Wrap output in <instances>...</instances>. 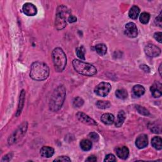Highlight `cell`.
Here are the masks:
<instances>
[{"label": "cell", "instance_id": "obj_1", "mask_svg": "<svg viewBox=\"0 0 162 162\" xmlns=\"http://www.w3.org/2000/svg\"><path fill=\"white\" fill-rule=\"evenodd\" d=\"M49 74V68L44 62H36L30 67V76L33 80L41 81L46 79Z\"/></svg>", "mask_w": 162, "mask_h": 162}, {"label": "cell", "instance_id": "obj_2", "mask_svg": "<svg viewBox=\"0 0 162 162\" xmlns=\"http://www.w3.org/2000/svg\"><path fill=\"white\" fill-rule=\"evenodd\" d=\"M66 95V89L64 86H59L51 97L49 101V109L52 111H57L62 108Z\"/></svg>", "mask_w": 162, "mask_h": 162}, {"label": "cell", "instance_id": "obj_3", "mask_svg": "<svg viewBox=\"0 0 162 162\" xmlns=\"http://www.w3.org/2000/svg\"><path fill=\"white\" fill-rule=\"evenodd\" d=\"M72 64L75 70L81 75L86 76H93L97 73L96 68L93 65L85 63L84 62H82V61L74 60Z\"/></svg>", "mask_w": 162, "mask_h": 162}, {"label": "cell", "instance_id": "obj_4", "mask_svg": "<svg viewBox=\"0 0 162 162\" xmlns=\"http://www.w3.org/2000/svg\"><path fill=\"white\" fill-rule=\"evenodd\" d=\"M71 15L70 10L65 6H58L55 18V27L58 30L63 29L67 25V20Z\"/></svg>", "mask_w": 162, "mask_h": 162}, {"label": "cell", "instance_id": "obj_5", "mask_svg": "<svg viewBox=\"0 0 162 162\" xmlns=\"http://www.w3.org/2000/svg\"><path fill=\"white\" fill-rule=\"evenodd\" d=\"M52 58L56 71L62 72L67 65V57L64 51L60 48H55L52 52Z\"/></svg>", "mask_w": 162, "mask_h": 162}, {"label": "cell", "instance_id": "obj_6", "mask_svg": "<svg viewBox=\"0 0 162 162\" xmlns=\"http://www.w3.org/2000/svg\"><path fill=\"white\" fill-rule=\"evenodd\" d=\"M27 129V123L24 122L19 127V128L15 132V133L10 136L8 139V144L13 145L21 138L26 133V130Z\"/></svg>", "mask_w": 162, "mask_h": 162}, {"label": "cell", "instance_id": "obj_7", "mask_svg": "<svg viewBox=\"0 0 162 162\" xmlns=\"http://www.w3.org/2000/svg\"><path fill=\"white\" fill-rule=\"evenodd\" d=\"M111 86L108 83H101L99 84L94 89V93L99 96L105 97L111 91Z\"/></svg>", "mask_w": 162, "mask_h": 162}, {"label": "cell", "instance_id": "obj_8", "mask_svg": "<svg viewBox=\"0 0 162 162\" xmlns=\"http://www.w3.org/2000/svg\"><path fill=\"white\" fill-rule=\"evenodd\" d=\"M145 52L149 57H156L161 53V49L155 44H149L145 48Z\"/></svg>", "mask_w": 162, "mask_h": 162}, {"label": "cell", "instance_id": "obj_9", "mask_svg": "<svg viewBox=\"0 0 162 162\" xmlns=\"http://www.w3.org/2000/svg\"><path fill=\"white\" fill-rule=\"evenodd\" d=\"M125 34L127 36L130 38L137 37L138 34V30L137 26L133 22H129L125 25Z\"/></svg>", "mask_w": 162, "mask_h": 162}, {"label": "cell", "instance_id": "obj_10", "mask_svg": "<svg viewBox=\"0 0 162 162\" xmlns=\"http://www.w3.org/2000/svg\"><path fill=\"white\" fill-rule=\"evenodd\" d=\"M22 10L24 14L27 16H34L37 14V8L32 3H26L22 7Z\"/></svg>", "mask_w": 162, "mask_h": 162}, {"label": "cell", "instance_id": "obj_11", "mask_svg": "<svg viewBox=\"0 0 162 162\" xmlns=\"http://www.w3.org/2000/svg\"><path fill=\"white\" fill-rule=\"evenodd\" d=\"M77 118L80 120L81 122H83L85 124L91 125H96L97 123L91 117H89L88 115H86L84 113L82 112H78L76 114Z\"/></svg>", "mask_w": 162, "mask_h": 162}, {"label": "cell", "instance_id": "obj_12", "mask_svg": "<svg viewBox=\"0 0 162 162\" xmlns=\"http://www.w3.org/2000/svg\"><path fill=\"white\" fill-rule=\"evenodd\" d=\"M148 144V138L146 134L139 135L136 140V146L139 149H143L147 146Z\"/></svg>", "mask_w": 162, "mask_h": 162}, {"label": "cell", "instance_id": "obj_13", "mask_svg": "<svg viewBox=\"0 0 162 162\" xmlns=\"http://www.w3.org/2000/svg\"><path fill=\"white\" fill-rule=\"evenodd\" d=\"M150 90L155 98H159L162 94V85L159 82H156L151 86Z\"/></svg>", "mask_w": 162, "mask_h": 162}, {"label": "cell", "instance_id": "obj_14", "mask_svg": "<svg viewBox=\"0 0 162 162\" xmlns=\"http://www.w3.org/2000/svg\"><path fill=\"white\" fill-rule=\"evenodd\" d=\"M115 153L120 159L126 160L129 155V150L126 146H121L115 149Z\"/></svg>", "mask_w": 162, "mask_h": 162}, {"label": "cell", "instance_id": "obj_15", "mask_svg": "<svg viewBox=\"0 0 162 162\" xmlns=\"http://www.w3.org/2000/svg\"><path fill=\"white\" fill-rule=\"evenodd\" d=\"M55 150L53 148L50 146H43L40 150V154L42 157L51 158L54 155Z\"/></svg>", "mask_w": 162, "mask_h": 162}, {"label": "cell", "instance_id": "obj_16", "mask_svg": "<svg viewBox=\"0 0 162 162\" xmlns=\"http://www.w3.org/2000/svg\"><path fill=\"white\" fill-rule=\"evenodd\" d=\"M101 122L106 125H111V124H113V123L114 122L115 117L114 115L106 113L101 116Z\"/></svg>", "mask_w": 162, "mask_h": 162}, {"label": "cell", "instance_id": "obj_17", "mask_svg": "<svg viewBox=\"0 0 162 162\" xmlns=\"http://www.w3.org/2000/svg\"><path fill=\"white\" fill-rule=\"evenodd\" d=\"M25 91L22 90L20 93V98H19V101H18V109L17 111L16 116H18L20 114H21V111L22 110V108L24 107V101H25Z\"/></svg>", "mask_w": 162, "mask_h": 162}, {"label": "cell", "instance_id": "obj_18", "mask_svg": "<svg viewBox=\"0 0 162 162\" xmlns=\"http://www.w3.org/2000/svg\"><path fill=\"white\" fill-rule=\"evenodd\" d=\"M125 119V112L122 110L120 111L119 112H118V114L117 120V122H115V126L117 127H121L122 125V124H124Z\"/></svg>", "mask_w": 162, "mask_h": 162}, {"label": "cell", "instance_id": "obj_19", "mask_svg": "<svg viewBox=\"0 0 162 162\" xmlns=\"http://www.w3.org/2000/svg\"><path fill=\"white\" fill-rule=\"evenodd\" d=\"M140 13V9L137 6H133L132 7L129 12V16L132 19H137Z\"/></svg>", "mask_w": 162, "mask_h": 162}, {"label": "cell", "instance_id": "obj_20", "mask_svg": "<svg viewBox=\"0 0 162 162\" xmlns=\"http://www.w3.org/2000/svg\"><path fill=\"white\" fill-rule=\"evenodd\" d=\"M151 145L156 149L161 150L162 148V139L160 137H154L151 140Z\"/></svg>", "mask_w": 162, "mask_h": 162}, {"label": "cell", "instance_id": "obj_21", "mask_svg": "<svg viewBox=\"0 0 162 162\" xmlns=\"http://www.w3.org/2000/svg\"><path fill=\"white\" fill-rule=\"evenodd\" d=\"M80 146L83 151H89L91 148H92V143L90 140L88 139H83L80 141Z\"/></svg>", "mask_w": 162, "mask_h": 162}, {"label": "cell", "instance_id": "obj_22", "mask_svg": "<svg viewBox=\"0 0 162 162\" xmlns=\"http://www.w3.org/2000/svg\"><path fill=\"white\" fill-rule=\"evenodd\" d=\"M133 93L136 96L140 97L142 95H143L145 93V89L143 86L141 85H136L134 86L133 89Z\"/></svg>", "mask_w": 162, "mask_h": 162}, {"label": "cell", "instance_id": "obj_23", "mask_svg": "<svg viewBox=\"0 0 162 162\" xmlns=\"http://www.w3.org/2000/svg\"><path fill=\"white\" fill-rule=\"evenodd\" d=\"M95 49L98 55L100 56L105 55L107 52V47L104 44H98L95 46Z\"/></svg>", "mask_w": 162, "mask_h": 162}, {"label": "cell", "instance_id": "obj_24", "mask_svg": "<svg viewBox=\"0 0 162 162\" xmlns=\"http://www.w3.org/2000/svg\"><path fill=\"white\" fill-rule=\"evenodd\" d=\"M116 96L120 99H125L128 96V93L127 91L124 89H120L116 91Z\"/></svg>", "mask_w": 162, "mask_h": 162}, {"label": "cell", "instance_id": "obj_25", "mask_svg": "<svg viewBox=\"0 0 162 162\" xmlns=\"http://www.w3.org/2000/svg\"><path fill=\"white\" fill-rule=\"evenodd\" d=\"M149 19H150V15L146 12L142 13L139 17L140 22L143 24H148L149 21Z\"/></svg>", "mask_w": 162, "mask_h": 162}, {"label": "cell", "instance_id": "obj_26", "mask_svg": "<svg viewBox=\"0 0 162 162\" xmlns=\"http://www.w3.org/2000/svg\"><path fill=\"white\" fill-rule=\"evenodd\" d=\"M96 106L99 109H106L110 108L111 104L108 101H98L96 103Z\"/></svg>", "mask_w": 162, "mask_h": 162}, {"label": "cell", "instance_id": "obj_27", "mask_svg": "<svg viewBox=\"0 0 162 162\" xmlns=\"http://www.w3.org/2000/svg\"><path fill=\"white\" fill-rule=\"evenodd\" d=\"M136 108L141 115H143L145 116L149 115V111L147 109H146L145 108H144L143 106H141L140 105H136Z\"/></svg>", "mask_w": 162, "mask_h": 162}, {"label": "cell", "instance_id": "obj_28", "mask_svg": "<svg viewBox=\"0 0 162 162\" xmlns=\"http://www.w3.org/2000/svg\"><path fill=\"white\" fill-rule=\"evenodd\" d=\"M84 105V100L80 97L75 98L73 101V105L74 107L80 108Z\"/></svg>", "mask_w": 162, "mask_h": 162}, {"label": "cell", "instance_id": "obj_29", "mask_svg": "<svg viewBox=\"0 0 162 162\" xmlns=\"http://www.w3.org/2000/svg\"><path fill=\"white\" fill-rule=\"evenodd\" d=\"M76 53L77 56L81 59V60H85V52H84V49L83 47L81 48H77L76 49Z\"/></svg>", "mask_w": 162, "mask_h": 162}, {"label": "cell", "instance_id": "obj_30", "mask_svg": "<svg viewBox=\"0 0 162 162\" xmlns=\"http://www.w3.org/2000/svg\"><path fill=\"white\" fill-rule=\"evenodd\" d=\"M89 137L91 141L97 142L99 140V135L96 133H91L89 134Z\"/></svg>", "mask_w": 162, "mask_h": 162}, {"label": "cell", "instance_id": "obj_31", "mask_svg": "<svg viewBox=\"0 0 162 162\" xmlns=\"http://www.w3.org/2000/svg\"><path fill=\"white\" fill-rule=\"evenodd\" d=\"M104 161H111L112 162V161H116L117 159L113 154H109V155L106 156Z\"/></svg>", "mask_w": 162, "mask_h": 162}, {"label": "cell", "instance_id": "obj_32", "mask_svg": "<svg viewBox=\"0 0 162 162\" xmlns=\"http://www.w3.org/2000/svg\"><path fill=\"white\" fill-rule=\"evenodd\" d=\"M54 161H71V160L68 156H62L58 157L54 160Z\"/></svg>", "mask_w": 162, "mask_h": 162}, {"label": "cell", "instance_id": "obj_33", "mask_svg": "<svg viewBox=\"0 0 162 162\" xmlns=\"http://www.w3.org/2000/svg\"><path fill=\"white\" fill-rule=\"evenodd\" d=\"M161 20H162V18H161V12H160V15L155 18V24L160 26V27H161Z\"/></svg>", "mask_w": 162, "mask_h": 162}, {"label": "cell", "instance_id": "obj_34", "mask_svg": "<svg viewBox=\"0 0 162 162\" xmlns=\"http://www.w3.org/2000/svg\"><path fill=\"white\" fill-rule=\"evenodd\" d=\"M161 36H162V33H160V32H158V33H156L155 34H154V38L158 40V41L160 43H161Z\"/></svg>", "mask_w": 162, "mask_h": 162}, {"label": "cell", "instance_id": "obj_35", "mask_svg": "<svg viewBox=\"0 0 162 162\" xmlns=\"http://www.w3.org/2000/svg\"><path fill=\"white\" fill-rule=\"evenodd\" d=\"M67 21H68L69 23H74V22H75L77 21V18H76L75 16L71 15L68 18Z\"/></svg>", "mask_w": 162, "mask_h": 162}, {"label": "cell", "instance_id": "obj_36", "mask_svg": "<svg viewBox=\"0 0 162 162\" xmlns=\"http://www.w3.org/2000/svg\"><path fill=\"white\" fill-rule=\"evenodd\" d=\"M97 159H96V157L94 155H91L90 156H89L86 160V161H89V162H94V161H96Z\"/></svg>", "mask_w": 162, "mask_h": 162}, {"label": "cell", "instance_id": "obj_37", "mask_svg": "<svg viewBox=\"0 0 162 162\" xmlns=\"http://www.w3.org/2000/svg\"><path fill=\"white\" fill-rule=\"evenodd\" d=\"M141 69H143L144 71H145V72H149V70H150V69H149V68L147 66V65H141Z\"/></svg>", "mask_w": 162, "mask_h": 162}, {"label": "cell", "instance_id": "obj_38", "mask_svg": "<svg viewBox=\"0 0 162 162\" xmlns=\"http://www.w3.org/2000/svg\"><path fill=\"white\" fill-rule=\"evenodd\" d=\"M159 73H160V75H161V64H160V67H159Z\"/></svg>", "mask_w": 162, "mask_h": 162}]
</instances>
